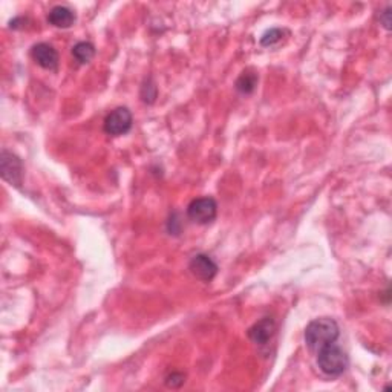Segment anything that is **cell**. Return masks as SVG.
Returning <instances> with one entry per match:
<instances>
[{"mask_svg": "<svg viewBox=\"0 0 392 392\" xmlns=\"http://www.w3.org/2000/svg\"><path fill=\"white\" fill-rule=\"evenodd\" d=\"M339 336H341V328H339L336 320L331 317L313 320L305 330V342L313 352H317L326 345L336 343Z\"/></svg>", "mask_w": 392, "mask_h": 392, "instance_id": "obj_1", "label": "cell"}, {"mask_svg": "<svg viewBox=\"0 0 392 392\" xmlns=\"http://www.w3.org/2000/svg\"><path fill=\"white\" fill-rule=\"evenodd\" d=\"M317 367L328 377L342 376L350 365V358L346 352L336 343L326 345L317 352Z\"/></svg>", "mask_w": 392, "mask_h": 392, "instance_id": "obj_2", "label": "cell"}, {"mask_svg": "<svg viewBox=\"0 0 392 392\" xmlns=\"http://www.w3.org/2000/svg\"><path fill=\"white\" fill-rule=\"evenodd\" d=\"M218 215V204L217 201L210 196L206 198H196L187 207V217L191 218L196 224L207 225L215 221Z\"/></svg>", "mask_w": 392, "mask_h": 392, "instance_id": "obj_3", "label": "cell"}, {"mask_svg": "<svg viewBox=\"0 0 392 392\" xmlns=\"http://www.w3.org/2000/svg\"><path fill=\"white\" fill-rule=\"evenodd\" d=\"M134 117L127 108H117L104 120V132L112 136L127 134L132 129Z\"/></svg>", "mask_w": 392, "mask_h": 392, "instance_id": "obj_4", "label": "cell"}, {"mask_svg": "<svg viewBox=\"0 0 392 392\" xmlns=\"http://www.w3.org/2000/svg\"><path fill=\"white\" fill-rule=\"evenodd\" d=\"M0 172L5 181H8L11 186L21 187L23 180V162L14 154L3 150L0 156Z\"/></svg>", "mask_w": 392, "mask_h": 392, "instance_id": "obj_5", "label": "cell"}, {"mask_svg": "<svg viewBox=\"0 0 392 392\" xmlns=\"http://www.w3.org/2000/svg\"><path fill=\"white\" fill-rule=\"evenodd\" d=\"M188 270L193 274L196 279L204 280V282H210V280L217 276L218 265L215 264V260L207 256L204 253L195 254L188 262Z\"/></svg>", "mask_w": 392, "mask_h": 392, "instance_id": "obj_6", "label": "cell"}, {"mask_svg": "<svg viewBox=\"0 0 392 392\" xmlns=\"http://www.w3.org/2000/svg\"><path fill=\"white\" fill-rule=\"evenodd\" d=\"M274 332H276V322L273 317H264L259 322L254 323L250 330H248V339L258 346H265L273 339Z\"/></svg>", "mask_w": 392, "mask_h": 392, "instance_id": "obj_7", "label": "cell"}, {"mask_svg": "<svg viewBox=\"0 0 392 392\" xmlns=\"http://www.w3.org/2000/svg\"><path fill=\"white\" fill-rule=\"evenodd\" d=\"M31 57L34 62L48 71H57L58 68V52L48 43H37L31 49Z\"/></svg>", "mask_w": 392, "mask_h": 392, "instance_id": "obj_8", "label": "cell"}, {"mask_svg": "<svg viewBox=\"0 0 392 392\" xmlns=\"http://www.w3.org/2000/svg\"><path fill=\"white\" fill-rule=\"evenodd\" d=\"M48 22L57 28H69L75 22V14L66 6H54L48 14Z\"/></svg>", "mask_w": 392, "mask_h": 392, "instance_id": "obj_9", "label": "cell"}, {"mask_svg": "<svg viewBox=\"0 0 392 392\" xmlns=\"http://www.w3.org/2000/svg\"><path fill=\"white\" fill-rule=\"evenodd\" d=\"M258 82H259L258 74L254 73V71H252V69H247L238 77L236 83H234V88H236V90H238L239 94L250 95V94L254 93V89H256Z\"/></svg>", "mask_w": 392, "mask_h": 392, "instance_id": "obj_10", "label": "cell"}, {"mask_svg": "<svg viewBox=\"0 0 392 392\" xmlns=\"http://www.w3.org/2000/svg\"><path fill=\"white\" fill-rule=\"evenodd\" d=\"M73 56L80 64L89 63L95 57V48L89 42H78L73 48Z\"/></svg>", "mask_w": 392, "mask_h": 392, "instance_id": "obj_11", "label": "cell"}, {"mask_svg": "<svg viewBox=\"0 0 392 392\" xmlns=\"http://www.w3.org/2000/svg\"><path fill=\"white\" fill-rule=\"evenodd\" d=\"M284 34H285V29L271 28L267 31L262 37H260V45H262V47H274V45L282 40Z\"/></svg>", "mask_w": 392, "mask_h": 392, "instance_id": "obj_12", "label": "cell"}, {"mask_svg": "<svg viewBox=\"0 0 392 392\" xmlns=\"http://www.w3.org/2000/svg\"><path fill=\"white\" fill-rule=\"evenodd\" d=\"M156 94H158L156 84L154 83L152 78H146V82L143 83L141 86V100L147 104H152L155 101Z\"/></svg>", "mask_w": 392, "mask_h": 392, "instance_id": "obj_13", "label": "cell"}, {"mask_svg": "<svg viewBox=\"0 0 392 392\" xmlns=\"http://www.w3.org/2000/svg\"><path fill=\"white\" fill-rule=\"evenodd\" d=\"M184 374H181V372H172V374H169L167 377H166V387H169V388H180L182 383H184L186 380H184Z\"/></svg>", "mask_w": 392, "mask_h": 392, "instance_id": "obj_14", "label": "cell"}, {"mask_svg": "<svg viewBox=\"0 0 392 392\" xmlns=\"http://www.w3.org/2000/svg\"><path fill=\"white\" fill-rule=\"evenodd\" d=\"M380 21L387 29H391V6H387V10L382 12Z\"/></svg>", "mask_w": 392, "mask_h": 392, "instance_id": "obj_15", "label": "cell"}]
</instances>
